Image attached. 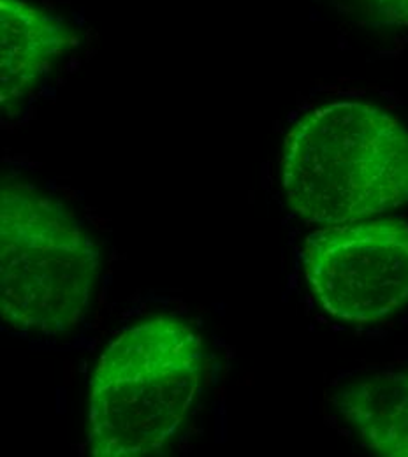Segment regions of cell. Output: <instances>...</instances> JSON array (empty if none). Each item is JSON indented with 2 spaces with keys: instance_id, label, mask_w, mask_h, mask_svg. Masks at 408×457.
<instances>
[{
  "instance_id": "3",
  "label": "cell",
  "mask_w": 408,
  "mask_h": 457,
  "mask_svg": "<svg viewBox=\"0 0 408 457\" xmlns=\"http://www.w3.org/2000/svg\"><path fill=\"white\" fill-rule=\"evenodd\" d=\"M99 252L78 219L29 183L0 192V312L21 331L62 335L90 306Z\"/></svg>"
},
{
  "instance_id": "7",
  "label": "cell",
  "mask_w": 408,
  "mask_h": 457,
  "mask_svg": "<svg viewBox=\"0 0 408 457\" xmlns=\"http://www.w3.org/2000/svg\"><path fill=\"white\" fill-rule=\"evenodd\" d=\"M366 21L384 27H408V0H349Z\"/></svg>"
},
{
  "instance_id": "5",
  "label": "cell",
  "mask_w": 408,
  "mask_h": 457,
  "mask_svg": "<svg viewBox=\"0 0 408 457\" xmlns=\"http://www.w3.org/2000/svg\"><path fill=\"white\" fill-rule=\"evenodd\" d=\"M78 45L76 32L30 0H0V104L14 112L55 60Z\"/></svg>"
},
{
  "instance_id": "4",
  "label": "cell",
  "mask_w": 408,
  "mask_h": 457,
  "mask_svg": "<svg viewBox=\"0 0 408 457\" xmlns=\"http://www.w3.org/2000/svg\"><path fill=\"white\" fill-rule=\"evenodd\" d=\"M304 277L331 317L368 324L408 304V220L362 219L312 232Z\"/></svg>"
},
{
  "instance_id": "2",
  "label": "cell",
  "mask_w": 408,
  "mask_h": 457,
  "mask_svg": "<svg viewBox=\"0 0 408 457\" xmlns=\"http://www.w3.org/2000/svg\"><path fill=\"white\" fill-rule=\"evenodd\" d=\"M203 380V340L188 320L155 315L123 329L106 346L92 375L90 454L161 453L185 424Z\"/></svg>"
},
{
  "instance_id": "6",
  "label": "cell",
  "mask_w": 408,
  "mask_h": 457,
  "mask_svg": "<svg viewBox=\"0 0 408 457\" xmlns=\"http://www.w3.org/2000/svg\"><path fill=\"white\" fill-rule=\"evenodd\" d=\"M333 404L366 449L408 457V368L352 378L335 393Z\"/></svg>"
},
{
  "instance_id": "1",
  "label": "cell",
  "mask_w": 408,
  "mask_h": 457,
  "mask_svg": "<svg viewBox=\"0 0 408 457\" xmlns=\"http://www.w3.org/2000/svg\"><path fill=\"white\" fill-rule=\"evenodd\" d=\"M282 185L296 215L338 226L408 204V129L370 103L303 114L286 137Z\"/></svg>"
}]
</instances>
